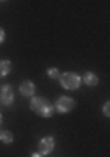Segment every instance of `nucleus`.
<instances>
[{
	"label": "nucleus",
	"mask_w": 110,
	"mask_h": 157,
	"mask_svg": "<svg viewBox=\"0 0 110 157\" xmlns=\"http://www.w3.org/2000/svg\"><path fill=\"white\" fill-rule=\"evenodd\" d=\"M19 93H21L23 96H33V93H35V84L30 82V80L21 82V86H19Z\"/></svg>",
	"instance_id": "423d86ee"
},
{
	"label": "nucleus",
	"mask_w": 110,
	"mask_h": 157,
	"mask_svg": "<svg viewBox=\"0 0 110 157\" xmlns=\"http://www.w3.org/2000/svg\"><path fill=\"white\" fill-rule=\"evenodd\" d=\"M0 141L6 143V145H9V143L14 141V135H12L11 131H0Z\"/></svg>",
	"instance_id": "1a4fd4ad"
},
{
	"label": "nucleus",
	"mask_w": 110,
	"mask_h": 157,
	"mask_svg": "<svg viewBox=\"0 0 110 157\" xmlns=\"http://www.w3.org/2000/svg\"><path fill=\"white\" fill-rule=\"evenodd\" d=\"M103 113H105V115H110V105H108V103L103 107Z\"/></svg>",
	"instance_id": "f8f14e48"
},
{
	"label": "nucleus",
	"mask_w": 110,
	"mask_h": 157,
	"mask_svg": "<svg viewBox=\"0 0 110 157\" xmlns=\"http://www.w3.org/2000/svg\"><path fill=\"white\" fill-rule=\"evenodd\" d=\"M0 126H2V113H0Z\"/></svg>",
	"instance_id": "4468645a"
},
{
	"label": "nucleus",
	"mask_w": 110,
	"mask_h": 157,
	"mask_svg": "<svg viewBox=\"0 0 110 157\" xmlns=\"http://www.w3.org/2000/svg\"><path fill=\"white\" fill-rule=\"evenodd\" d=\"M30 107H32V110L35 113H39L40 117H51V115H53V110H54L53 105H51L45 98H42V96H35V98H32Z\"/></svg>",
	"instance_id": "f257e3e1"
},
{
	"label": "nucleus",
	"mask_w": 110,
	"mask_h": 157,
	"mask_svg": "<svg viewBox=\"0 0 110 157\" xmlns=\"http://www.w3.org/2000/svg\"><path fill=\"white\" fill-rule=\"evenodd\" d=\"M32 157H42V155H40L39 152H37V154H33V155H32Z\"/></svg>",
	"instance_id": "ddd939ff"
},
{
	"label": "nucleus",
	"mask_w": 110,
	"mask_h": 157,
	"mask_svg": "<svg viewBox=\"0 0 110 157\" xmlns=\"http://www.w3.org/2000/svg\"><path fill=\"white\" fill-rule=\"evenodd\" d=\"M4 40H6V32L2 30V26H0V44H2Z\"/></svg>",
	"instance_id": "9b49d317"
},
{
	"label": "nucleus",
	"mask_w": 110,
	"mask_h": 157,
	"mask_svg": "<svg viewBox=\"0 0 110 157\" xmlns=\"http://www.w3.org/2000/svg\"><path fill=\"white\" fill-rule=\"evenodd\" d=\"M53 148H54V138H53V136H45V138H42V140L39 141V154L40 155L51 154Z\"/></svg>",
	"instance_id": "20e7f679"
},
{
	"label": "nucleus",
	"mask_w": 110,
	"mask_h": 157,
	"mask_svg": "<svg viewBox=\"0 0 110 157\" xmlns=\"http://www.w3.org/2000/svg\"><path fill=\"white\" fill-rule=\"evenodd\" d=\"M12 100H14V91L9 84L2 86V91H0V101L4 103V105H11Z\"/></svg>",
	"instance_id": "39448f33"
},
{
	"label": "nucleus",
	"mask_w": 110,
	"mask_h": 157,
	"mask_svg": "<svg viewBox=\"0 0 110 157\" xmlns=\"http://www.w3.org/2000/svg\"><path fill=\"white\" fill-rule=\"evenodd\" d=\"M82 80L86 82V86H91V87L98 84V77H96L93 72H86V73H84V78H82Z\"/></svg>",
	"instance_id": "0eeeda50"
},
{
	"label": "nucleus",
	"mask_w": 110,
	"mask_h": 157,
	"mask_svg": "<svg viewBox=\"0 0 110 157\" xmlns=\"http://www.w3.org/2000/svg\"><path fill=\"white\" fill-rule=\"evenodd\" d=\"M11 68H12V63L11 61L2 59V61H0V77H6V75H9Z\"/></svg>",
	"instance_id": "6e6552de"
},
{
	"label": "nucleus",
	"mask_w": 110,
	"mask_h": 157,
	"mask_svg": "<svg viewBox=\"0 0 110 157\" xmlns=\"http://www.w3.org/2000/svg\"><path fill=\"white\" fill-rule=\"evenodd\" d=\"M60 82L61 86L65 87V89H79V86H81V77H79L77 73H73V72H66L61 75L60 78Z\"/></svg>",
	"instance_id": "f03ea898"
},
{
	"label": "nucleus",
	"mask_w": 110,
	"mask_h": 157,
	"mask_svg": "<svg viewBox=\"0 0 110 157\" xmlns=\"http://www.w3.org/2000/svg\"><path fill=\"white\" fill-rule=\"evenodd\" d=\"M75 108V100L70 98V96H60L58 101H56V110L61 113H66V112H72Z\"/></svg>",
	"instance_id": "7ed1b4c3"
},
{
	"label": "nucleus",
	"mask_w": 110,
	"mask_h": 157,
	"mask_svg": "<svg viewBox=\"0 0 110 157\" xmlns=\"http://www.w3.org/2000/svg\"><path fill=\"white\" fill-rule=\"evenodd\" d=\"M47 75H49L51 78H58L60 77V72H58V68H49V70H47Z\"/></svg>",
	"instance_id": "9d476101"
}]
</instances>
